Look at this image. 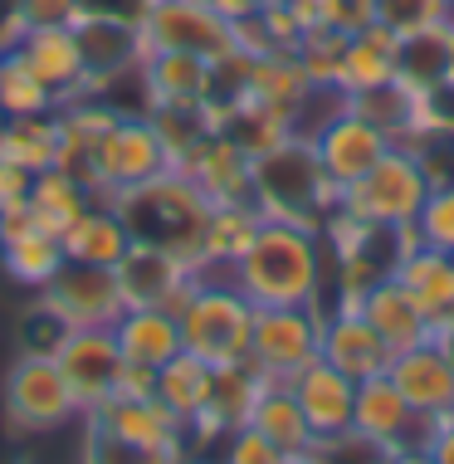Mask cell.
<instances>
[{
  "label": "cell",
  "mask_w": 454,
  "mask_h": 464,
  "mask_svg": "<svg viewBox=\"0 0 454 464\" xmlns=\"http://www.w3.org/2000/svg\"><path fill=\"white\" fill-rule=\"evenodd\" d=\"M323 230L288 220H264L249 249L230 265V284L255 308L318 304L323 298Z\"/></svg>",
  "instance_id": "6da1fadb"
},
{
  "label": "cell",
  "mask_w": 454,
  "mask_h": 464,
  "mask_svg": "<svg viewBox=\"0 0 454 464\" xmlns=\"http://www.w3.org/2000/svg\"><path fill=\"white\" fill-rule=\"evenodd\" d=\"M249 181H255V206L264 220H288L308 225V230H323V220L343 200V191L327 181L313 142L298 132H288L269 152L249 157Z\"/></svg>",
  "instance_id": "7a4b0ae2"
},
{
  "label": "cell",
  "mask_w": 454,
  "mask_h": 464,
  "mask_svg": "<svg viewBox=\"0 0 454 464\" xmlns=\"http://www.w3.org/2000/svg\"><path fill=\"white\" fill-rule=\"evenodd\" d=\"M118 206V216L128 220L132 240L161 245L171 255L191 259L200 269V249H206V220H210V200L196 191L181 171H161L142 186H128V191L108 196Z\"/></svg>",
  "instance_id": "3957f363"
},
{
  "label": "cell",
  "mask_w": 454,
  "mask_h": 464,
  "mask_svg": "<svg viewBox=\"0 0 454 464\" xmlns=\"http://www.w3.org/2000/svg\"><path fill=\"white\" fill-rule=\"evenodd\" d=\"M176 323H181V353L210 362V367H235L249 357L255 304L235 284L196 279L186 304L176 308Z\"/></svg>",
  "instance_id": "277c9868"
},
{
  "label": "cell",
  "mask_w": 454,
  "mask_h": 464,
  "mask_svg": "<svg viewBox=\"0 0 454 464\" xmlns=\"http://www.w3.org/2000/svg\"><path fill=\"white\" fill-rule=\"evenodd\" d=\"M425 196H430V177L415 161V152L411 147H386V157L376 161L367 177L343 186L337 210H347V216H357L367 225H382V230H406L415 220V210L425 206Z\"/></svg>",
  "instance_id": "5b68a950"
},
{
  "label": "cell",
  "mask_w": 454,
  "mask_h": 464,
  "mask_svg": "<svg viewBox=\"0 0 454 464\" xmlns=\"http://www.w3.org/2000/svg\"><path fill=\"white\" fill-rule=\"evenodd\" d=\"M323 304H279L255 308V333H249V367L264 382H288L308 362H318L323 347Z\"/></svg>",
  "instance_id": "8992f818"
},
{
  "label": "cell",
  "mask_w": 454,
  "mask_h": 464,
  "mask_svg": "<svg viewBox=\"0 0 454 464\" xmlns=\"http://www.w3.org/2000/svg\"><path fill=\"white\" fill-rule=\"evenodd\" d=\"M0 416L15 435H44L59 430L69 416H79V401H73L64 372L49 353H24L15 367L5 372L0 386Z\"/></svg>",
  "instance_id": "52a82bcc"
},
{
  "label": "cell",
  "mask_w": 454,
  "mask_h": 464,
  "mask_svg": "<svg viewBox=\"0 0 454 464\" xmlns=\"http://www.w3.org/2000/svg\"><path fill=\"white\" fill-rule=\"evenodd\" d=\"M137 34L147 54H200L210 64L235 49V24L206 0H147Z\"/></svg>",
  "instance_id": "ba28073f"
},
{
  "label": "cell",
  "mask_w": 454,
  "mask_h": 464,
  "mask_svg": "<svg viewBox=\"0 0 454 464\" xmlns=\"http://www.w3.org/2000/svg\"><path fill=\"white\" fill-rule=\"evenodd\" d=\"M161 171H171V157L167 147H161L157 128H151L147 112H118V122L98 137L93 147V186L98 196H118L128 191V186H142L151 177H161Z\"/></svg>",
  "instance_id": "9c48e42d"
},
{
  "label": "cell",
  "mask_w": 454,
  "mask_h": 464,
  "mask_svg": "<svg viewBox=\"0 0 454 464\" xmlns=\"http://www.w3.org/2000/svg\"><path fill=\"white\" fill-rule=\"evenodd\" d=\"M40 308H49L64 328H112L128 313L118 274L98 265H73V259H64V269L40 288Z\"/></svg>",
  "instance_id": "30bf717a"
},
{
  "label": "cell",
  "mask_w": 454,
  "mask_h": 464,
  "mask_svg": "<svg viewBox=\"0 0 454 464\" xmlns=\"http://www.w3.org/2000/svg\"><path fill=\"white\" fill-rule=\"evenodd\" d=\"M112 274H118V288H122V304L128 308H167V313L181 308L186 294L200 279V269L191 259L171 255L161 245H147V240H132L128 255L112 265Z\"/></svg>",
  "instance_id": "8fae6325"
},
{
  "label": "cell",
  "mask_w": 454,
  "mask_h": 464,
  "mask_svg": "<svg viewBox=\"0 0 454 464\" xmlns=\"http://www.w3.org/2000/svg\"><path fill=\"white\" fill-rule=\"evenodd\" d=\"M49 357L59 362L79 411L103 406L122 376V347H118V333L112 328H64V337L54 343Z\"/></svg>",
  "instance_id": "7c38bea8"
},
{
  "label": "cell",
  "mask_w": 454,
  "mask_h": 464,
  "mask_svg": "<svg viewBox=\"0 0 454 464\" xmlns=\"http://www.w3.org/2000/svg\"><path fill=\"white\" fill-rule=\"evenodd\" d=\"M308 142H313V152H318L327 181H333L337 191H343V186H352L357 177H367L376 161L386 157V147H396L372 118H362L352 103H347L343 112H333V118H327L323 128L308 137Z\"/></svg>",
  "instance_id": "4fadbf2b"
},
{
  "label": "cell",
  "mask_w": 454,
  "mask_h": 464,
  "mask_svg": "<svg viewBox=\"0 0 454 464\" xmlns=\"http://www.w3.org/2000/svg\"><path fill=\"white\" fill-rule=\"evenodd\" d=\"M15 54L34 69V79L59 98V108L73 98H88V69H83V44L73 24H44V30H20Z\"/></svg>",
  "instance_id": "5bb4252c"
},
{
  "label": "cell",
  "mask_w": 454,
  "mask_h": 464,
  "mask_svg": "<svg viewBox=\"0 0 454 464\" xmlns=\"http://www.w3.org/2000/svg\"><path fill=\"white\" fill-rule=\"evenodd\" d=\"M352 430L362 435V440H372L376 450H386V455H396V450L406 445H420L425 430H430V420H420L411 411V401L396 392V382L382 372V376H367V382H357V406H352Z\"/></svg>",
  "instance_id": "9a60e30c"
},
{
  "label": "cell",
  "mask_w": 454,
  "mask_h": 464,
  "mask_svg": "<svg viewBox=\"0 0 454 464\" xmlns=\"http://www.w3.org/2000/svg\"><path fill=\"white\" fill-rule=\"evenodd\" d=\"M176 171H181L210 206H239V200H255L249 152L235 142L230 132H206L191 152L176 161Z\"/></svg>",
  "instance_id": "2e32d148"
},
{
  "label": "cell",
  "mask_w": 454,
  "mask_h": 464,
  "mask_svg": "<svg viewBox=\"0 0 454 464\" xmlns=\"http://www.w3.org/2000/svg\"><path fill=\"white\" fill-rule=\"evenodd\" d=\"M79 44H83V69H88V93L103 98L108 83H118L128 69H142L147 49L137 34V20L118 15H83L79 24Z\"/></svg>",
  "instance_id": "e0dca14e"
},
{
  "label": "cell",
  "mask_w": 454,
  "mask_h": 464,
  "mask_svg": "<svg viewBox=\"0 0 454 464\" xmlns=\"http://www.w3.org/2000/svg\"><path fill=\"white\" fill-rule=\"evenodd\" d=\"M386 376L396 382V392L411 401V411L420 420L454 416V362L440 353V343H420L411 353H396Z\"/></svg>",
  "instance_id": "ac0fdd59"
},
{
  "label": "cell",
  "mask_w": 454,
  "mask_h": 464,
  "mask_svg": "<svg viewBox=\"0 0 454 464\" xmlns=\"http://www.w3.org/2000/svg\"><path fill=\"white\" fill-rule=\"evenodd\" d=\"M88 425L93 435L103 440H118V445H181L186 425L161 406L157 396H108L103 406L88 411Z\"/></svg>",
  "instance_id": "d6986e66"
},
{
  "label": "cell",
  "mask_w": 454,
  "mask_h": 464,
  "mask_svg": "<svg viewBox=\"0 0 454 464\" xmlns=\"http://www.w3.org/2000/svg\"><path fill=\"white\" fill-rule=\"evenodd\" d=\"M288 392L298 396L303 416H308L313 440H333V435L352 430V406H357V382L343 376L327 362H308L298 376H288Z\"/></svg>",
  "instance_id": "ffe728a7"
},
{
  "label": "cell",
  "mask_w": 454,
  "mask_h": 464,
  "mask_svg": "<svg viewBox=\"0 0 454 464\" xmlns=\"http://www.w3.org/2000/svg\"><path fill=\"white\" fill-rule=\"evenodd\" d=\"M352 308H357L362 318L376 328V337L391 347V357H396V353H411V347H420V343H435V323L425 318L420 308H415V298H411L396 279H391V274L362 288Z\"/></svg>",
  "instance_id": "44dd1931"
},
{
  "label": "cell",
  "mask_w": 454,
  "mask_h": 464,
  "mask_svg": "<svg viewBox=\"0 0 454 464\" xmlns=\"http://www.w3.org/2000/svg\"><path fill=\"white\" fill-rule=\"evenodd\" d=\"M391 279L415 298V308L435 323V333L445 328V323H454V255L415 240V245H406L396 255Z\"/></svg>",
  "instance_id": "7402d4cb"
},
{
  "label": "cell",
  "mask_w": 454,
  "mask_h": 464,
  "mask_svg": "<svg viewBox=\"0 0 454 464\" xmlns=\"http://www.w3.org/2000/svg\"><path fill=\"white\" fill-rule=\"evenodd\" d=\"M318 357L327 362V367H337L343 376H352V382H367V376H382L391 367V347L376 337V328L357 308H333L323 318Z\"/></svg>",
  "instance_id": "603a6c76"
},
{
  "label": "cell",
  "mask_w": 454,
  "mask_h": 464,
  "mask_svg": "<svg viewBox=\"0 0 454 464\" xmlns=\"http://www.w3.org/2000/svg\"><path fill=\"white\" fill-rule=\"evenodd\" d=\"M396 40H401V34L386 30L382 20L367 24V30H357V34H347L343 59H337L333 89L343 93V98H357V93H367V89L391 83V79H396Z\"/></svg>",
  "instance_id": "cb8c5ba5"
},
{
  "label": "cell",
  "mask_w": 454,
  "mask_h": 464,
  "mask_svg": "<svg viewBox=\"0 0 454 464\" xmlns=\"http://www.w3.org/2000/svg\"><path fill=\"white\" fill-rule=\"evenodd\" d=\"M147 108H206L210 103V59L200 54H147L142 59Z\"/></svg>",
  "instance_id": "d4e9b609"
},
{
  "label": "cell",
  "mask_w": 454,
  "mask_h": 464,
  "mask_svg": "<svg viewBox=\"0 0 454 464\" xmlns=\"http://www.w3.org/2000/svg\"><path fill=\"white\" fill-rule=\"evenodd\" d=\"M132 245V230L128 220L118 216L112 200H93L79 220L64 230V259L73 265H98V269H112Z\"/></svg>",
  "instance_id": "484cf974"
},
{
  "label": "cell",
  "mask_w": 454,
  "mask_h": 464,
  "mask_svg": "<svg viewBox=\"0 0 454 464\" xmlns=\"http://www.w3.org/2000/svg\"><path fill=\"white\" fill-rule=\"evenodd\" d=\"M313 89H318V83L303 73L294 49H269V54L255 59V73H249V93L245 98H255V103H264L269 112H279L288 128H294L303 103L313 98Z\"/></svg>",
  "instance_id": "4316f807"
},
{
  "label": "cell",
  "mask_w": 454,
  "mask_h": 464,
  "mask_svg": "<svg viewBox=\"0 0 454 464\" xmlns=\"http://www.w3.org/2000/svg\"><path fill=\"white\" fill-rule=\"evenodd\" d=\"M264 392V376L249 367V362H235V367H216V382H210V401L206 411L186 425V430L196 435H230L239 425L249 420V411H255V401Z\"/></svg>",
  "instance_id": "83f0119b"
},
{
  "label": "cell",
  "mask_w": 454,
  "mask_h": 464,
  "mask_svg": "<svg viewBox=\"0 0 454 464\" xmlns=\"http://www.w3.org/2000/svg\"><path fill=\"white\" fill-rule=\"evenodd\" d=\"M93 200H103V196H98L83 177H73L69 167H49V171H34L30 206L24 210H30V220L40 225L44 235H59V240H64V230L93 206Z\"/></svg>",
  "instance_id": "f1b7e54d"
},
{
  "label": "cell",
  "mask_w": 454,
  "mask_h": 464,
  "mask_svg": "<svg viewBox=\"0 0 454 464\" xmlns=\"http://www.w3.org/2000/svg\"><path fill=\"white\" fill-rule=\"evenodd\" d=\"M112 333H118L122 362H132V367L157 372L181 353V323H176V313H167V308H128L112 323Z\"/></svg>",
  "instance_id": "f546056e"
},
{
  "label": "cell",
  "mask_w": 454,
  "mask_h": 464,
  "mask_svg": "<svg viewBox=\"0 0 454 464\" xmlns=\"http://www.w3.org/2000/svg\"><path fill=\"white\" fill-rule=\"evenodd\" d=\"M449 24V20H445ZM445 24H430V30H411L396 40V79L406 89L440 98L449 93L445 73H449V44H445Z\"/></svg>",
  "instance_id": "4dcf8cb0"
},
{
  "label": "cell",
  "mask_w": 454,
  "mask_h": 464,
  "mask_svg": "<svg viewBox=\"0 0 454 464\" xmlns=\"http://www.w3.org/2000/svg\"><path fill=\"white\" fill-rule=\"evenodd\" d=\"M259 435H269L284 455H308L313 450V430H308V416H303L298 396L288 392V382H264V392L249 411V420Z\"/></svg>",
  "instance_id": "1f68e13d"
},
{
  "label": "cell",
  "mask_w": 454,
  "mask_h": 464,
  "mask_svg": "<svg viewBox=\"0 0 454 464\" xmlns=\"http://www.w3.org/2000/svg\"><path fill=\"white\" fill-rule=\"evenodd\" d=\"M64 152V128L59 112H40V118H0V157L20 161L24 171H49L59 167Z\"/></svg>",
  "instance_id": "d6a6232c"
},
{
  "label": "cell",
  "mask_w": 454,
  "mask_h": 464,
  "mask_svg": "<svg viewBox=\"0 0 454 464\" xmlns=\"http://www.w3.org/2000/svg\"><path fill=\"white\" fill-rule=\"evenodd\" d=\"M210 382H216V367H210V362H200L191 353H176L167 367H157V401L181 425H191L210 401Z\"/></svg>",
  "instance_id": "836d02e7"
},
{
  "label": "cell",
  "mask_w": 454,
  "mask_h": 464,
  "mask_svg": "<svg viewBox=\"0 0 454 464\" xmlns=\"http://www.w3.org/2000/svg\"><path fill=\"white\" fill-rule=\"evenodd\" d=\"M264 225L255 200H239V206H210V220H206V249H200V274L225 265L230 269L239 255L249 249L255 230Z\"/></svg>",
  "instance_id": "e575fe53"
},
{
  "label": "cell",
  "mask_w": 454,
  "mask_h": 464,
  "mask_svg": "<svg viewBox=\"0 0 454 464\" xmlns=\"http://www.w3.org/2000/svg\"><path fill=\"white\" fill-rule=\"evenodd\" d=\"M0 269L24 288H44L59 269H64V240H59V235H44V230H30V235H20V240L0 245Z\"/></svg>",
  "instance_id": "d590c367"
},
{
  "label": "cell",
  "mask_w": 454,
  "mask_h": 464,
  "mask_svg": "<svg viewBox=\"0 0 454 464\" xmlns=\"http://www.w3.org/2000/svg\"><path fill=\"white\" fill-rule=\"evenodd\" d=\"M40 112H59V98L34 79L15 49H0V118H40Z\"/></svg>",
  "instance_id": "8d00e7d4"
},
{
  "label": "cell",
  "mask_w": 454,
  "mask_h": 464,
  "mask_svg": "<svg viewBox=\"0 0 454 464\" xmlns=\"http://www.w3.org/2000/svg\"><path fill=\"white\" fill-rule=\"evenodd\" d=\"M411 230H415L420 245L454 255V186H430V196H425L420 210H415Z\"/></svg>",
  "instance_id": "74e56055"
},
{
  "label": "cell",
  "mask_w": 454,
  "mask_h": 464,
  "mask_svg": "<svg viewBox=\"0 0 454 464\" xmlns=\"http://www.w3.org/2000/svg\"><path fill=\"white\" fill-rule=\"evenodd\" d=\"M449 15H454L449 0H376V20L396 34L430 30V24H445Z\"/></svg>",
  "instance_id": "f35d334b"
},
{
  "label": "cell",
  "mask_w": 454,
  "mask_h": 464,
  "mask_svg": "<svg viewBox=\"0 0 454 464\" xmlns=\"http://www.w3.org/2000/svg\"><path fill=\"white\" fill-rule=\"evenodd\" d=\"M83 0H15L10 5V24L15 30H44V24H79Z\"/></svg>",
  "instance_id": "ab89813d"
},
{
  "label": "cell",
  "mask_w": 454,
  "mask_h": 464,
  "mask_svg": "<svg viewBox=\"0 0 454 464\" xmlns=\"http://www.w3.org/2000/svg\"><path fill=\"white\" fill-rule=\"evenodd\" d=\"M313 459L318 464H386V450H376L357 430H347V435H333V440H313Z\"/></svg>",
  "instance_id": "60d3db41"
},
{
  "label": "cell",
  "mask_w": 454,
  "mask_h": 464,
  "mask_svg": "<svg viewBox=\"0 0 454 464\" xmlns=\"http://www.w3.org/2000/svg\"><path fill=\"white\" fill-rule=\"evenodd\" d=\"M225 464H288V455L269 435H259L255 425H239V430H230V445H225Z\"/></svg>",
  "instance_id": "b9f144b4"
},
{
  "label": "cell",
  "mask_w": 454,
  "mask_h": 464,
  "mask_svg": "<svg viewBox=\"0 0 454 464\" xmlns=\"http://www.w3.org/2000/svg\"><path fill=\"white\" fill-rule=\"evenodd\" d=\"M318 15H323L327 30L357 34V30H367V24H376V0H318Z\"/></svg>",
  "instance_id": "7bdbcfd3"
},
{
  "label": "cell",
  "mask_w": 454,
  "mask_h": 464,
  "mask_svg": "<svg viewBox=\"0 0 454 464\" xmlns=\"http://www.w3.org/2000/svg\"><path fill=\"white\" fill-rule=\"evenodd\" d=\"M30 186H34V171H24L20 161H5V157H0V216L30 206Z\"/></svg>",
  "instance_id": "ee69618b"
},
{
  "label": "cell",
  "mask_w": 454,
  "mask_h": 464,
  "mask_svg": "<svg viewBox=\"0 0 454 464\" xmlns=\"http://www.w3.org/2000/svg\"><path fill=\"white\" fill-rule=\"evenodd\" d=\"M420 445L430 450V459H435V464H454V416L435 420L430 430H425V440H420Z\"/></svg>",
  "instance_id": "f6af8a7d"
},
{
  "label": "cell",
  "mask_w": 454,
  "mask_h": 464,
  "mask_svg": "<svg viewBox=\"0 0 454 464\" xmlns=\"http://www.w3.org/2000/svg\"><path fill=\"white\" fill-rule=\"evenodd\" d=\"M206 5H210V10H220V15L230 20V24L255 15V0H206Z\"/></svg>",
  "instance_id": "bcb514c9"
},
{
  "label": "cell",
  "mask_w": 454,
  "mask_h": 464,
  "mask_svg": "<svg viewBox=\"0 0 454 464\" xmlns=\"http://www.w3.org/2000/svg\"><path fill=\"white\" fill-rule=\"evenodd\" d=\"M386 464H435V459L425 445H406V450H396V455H386Z\"/></svg>",
  "instance_id": "7dc6e473"
},
{
  "label": "cell",
  "mask_w": 454,
  "mask_h": 464,
  "mask_svg": "<svg viewBox=\"0 0 454 464\" xmlns=\"http://www.w3.org/2000/svg\"><path fill=\"white\" fill-rule=\"evenodd\" d=\"M435 343H440V353H445V357L454 362V323H445V328L435 333Z\"/></svg>",
  "instance_id": "c3c4849f"
},
{
  "label": "cell",
  "mask_w": 454,
  "mask_h": 464,
  "mask_svg": "<svg viewBox=\"0 0 454 464\" xmlns=\"http://www.w3.org/2000/svg\"><path fill=\"white\" fill-rule=\"evenodd\" d=\"M445 44H449V73H445V83H449V93H454V15L445 24Z\"/></svg>",
  "instance_id": "681fc988"
},
{
  "label": "cell",
  "mask_w": 454,
  "mask_h": 464,
  "mask_svg": "<svg viewBox=\"0 0 454 464\" xmlns=\"http://www.w3.org/2000/svg\"><path fill=\"white\" fill-rule=\"evenodd\" d=\"M288 464H318V459H313V450H308V455H288Z\"/></svg>",
  "instance_id": "f907efd6"
},
{
  "label": "cell",
  "mask_w": 454,
  "mask_h": 464,
  "mask_svg": "<svg viewBox=\"0 0 454 464\" xmlns=\"http://www.w3.org/2000/svg\"><path fill=\"white\" fill-rule=\"evenodd\" d=\"M274 5H288V0H255V10H274Z\"/></svg>",
  "instance_id": "816d5d0a"
},
{
  "label": "cell",
  "mask_w": 454,
  "mask_h": 464,
  "mask_svg": "<svg viewBox=\"0 0 454 464\" xmlns=\"http://www.w3.org/2000/svg\"><path fill=\"white\" fill-rule=\"evenodd\" d=\"M0 464H24L20 455H10V450H0Z\"/></svg>",
  "instance_id": "f5cc1de1"
},
{
  "label": "cell",
  "mask_w": 454,
  "mask_h": 464,
  "mask_svg": "<svg viewBox=\"0 0 454 464\" xmlns=\"http://www.w3.org/2000/svg\"><path fill=\"white\" fill-rule=\"evenodd\" d=\"M449 10H454V0H449Z\"/></svg>",
  "instance_id": "db71d44e"
}]
</instances>
